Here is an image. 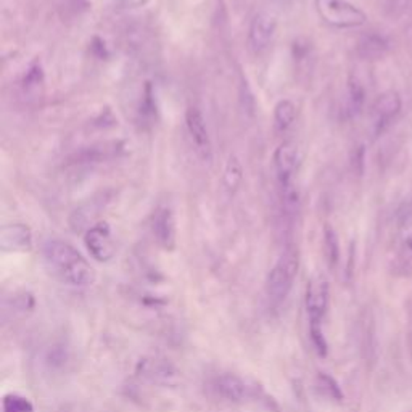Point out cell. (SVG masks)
Returning <instances> with one entry per match:
<instances>
[{
    "mask_svg": "<svg viewBox=\"0 0 412 412\" xmlns=\"http://www.w3.org/2000/svg\"><path fill=\"white\" fill-rule=\"evenodd\" d=\"M44 259L52 274L66 286L89 287L95 282V269L75 246L63 240L45 242Z\"/></svg>",
    "mask_w": 412,
    "mask_h": 412,
    "instance_id": "6da1fadb",
    "label": "cell"
},
{
    "mask_svg": "<svg viewBox=\"0 0 412 412\" xmlns=\"http://www.w3.org/2000/svg\"><path fill=\"white\" fill-rule=\"evenodd\" d=\"M300 269L298 248L287 246L278 256L274 268L266 278V292L274 303H281L288 296Z\"/></svg>",
    "mask_w": 412,
    "mask_h": 412,
    "instance_id": "7a4b0ae2",
    "label": "cell"
},
{
    "mask_svg": "<svg viewBox=\"0 0 412 412\" xmlns=\"http://www.w3.org/2000/svg\"><path fill=\"white\" fill-rule=\"evenodd\" d=\"M314 9L322 23L335 29H354L364 26L367 15L348 0H314Z\"/></svg>",
    "mask_w": 412,
    "mask_h": 412,
    "instance_id": "3957f363",
    "label": "cell"
},
{
    "mask_svg": "<svg viewBox=\"0 0 412 412\" xmlns=\"http://www.w3.org/2000/svg\"><path fill=\"white\" fill-rule=\"evenodd\" d=\"M330 288L324 276L313 277L306 288V311L309 325H322V319L329 309Z\"/></svg>",
    "mask_w": 412,
    "mask_h": 412,
    "instance_id": "277c9868",
    "label": "cell"
},
{
    "mask_svg": "<svg viewBox=\"0 0 412 412\" xmlns=\"http://www.w3.org/2000/svg\"><path fill=\"white\" fill-rule=\"evenodd\" d=\"M277 31V20L268 11H259L253 16L248 28V47L254 55H261L271 45Z\"/></svg>",
    "mask_w": 412,
    "mask_h": 412,
    "instance_id": "5b68a950",
    "label": "cell"
},
{
    "mask_svg": "<svg viewBox=\"0 0 412 412\" xmlns=\"http://www.w3.org/2000/svg\"><path fill=\"white\" fill-rule=\"evenodd\" d=\"M84 245H86L90 256L99 263L112 261L114 251H116L108 222H97L95 226L87 229V232L84 234Z\"/></svg>",
    "mask_w": 412,
    "mask_h": 412,
    "instance_id": "8992f818",
    "label": "cell"
},
{
    "mask_svg": "<svg viewBox=\"0 0 412 412\" xmlns=\"http://www.w3.org/2000/svg\"><path fill=\"white\" fill-rule=\"evenodd\" d=\"M272 163L282 192L293 189V175L298 166V147L293 142H282L274 151Z\"/></svg>",
    "mask_w": 412,
    "mask_h": 412,
    "instance_id": "52a82bcc",
    "label": "cell"
},
{
    "mask_svg": "<svg viewBox=\"0 0 412 412\" xmlns=\"http://www.w3.org/2000/svg\"><path fill=\"white\" fill-rule=\"evenodd\" d=\"M403 102L396 90H386L375 99L372 105V129L375 136H380L401 112Z\"/></svg>",
    "mask_w": 412,
    "mask_h": 412,
    "instance_id": "ba28073f",
    "label": "cell"
},
{
    "mask_svg": "<svg viewBox=\"0 0 412 412\" xmlns=\"http://www.w3.org/2000/svg\"><path fill=\"white\" fill-rule=\"evenodd\" d=\"M185 127L189 132L192 143L195 145L197 153L200 158L210 161L213 158V147H211V139L208 132V126L203 113L197 107H189L185 112Z\"/></svg>",
    "mask_w": 412,
    "mask_h": 412,
    "instance_id": "9c48e42d",
    "label": "cell"
},
{
    "mask_svg": "<svg viewBox=\"0 0 412 412\" xmlns=\"http://www.w3.org/2000/svg\"><path fill=\"white\" fill-rule=\"evenodd\" d=\"M0 250L4 253H28L33 250V232L26 224H7L0 229Z\"/></svg>",
    "mask_w": 412,
    "mask_h": 412,
    "instance_id": "30bf717a",
    "label": "cell"
},
{
    "mask_svg": "<svg viewBox=\"0 0 412 412\" xmlns=\"http://www.w3.org/2000/svg\"><path fill=\"white\" fill-rule=\"evenodd\" d=\"M153 234L160 246L166 251H173L178 244V226L171 208L160 206L153 215Z\"/></svg>",
    "mask_w": 412,
    "mask_h": 412,
    "instance_id": "8fae6325",
    "label": "cell"
},
{
    "mask_svg": "<svg viewBox=\"0 0 412 412\" xmlns=\"http://www.w3.org/2000/svg\"><path fill=\"white\" fill-rule=\"evenodd\" d=\"M216 390L230 403L244 401L248 395V386L244 380L234 374H224L216 380Z\"/></svg>",
    "mask_w": 412,
    "mask_h": 412,
    "instance_id": "7c38bea8",
    "label": "cell"
},
{
    "mask_svg": "<svg viewBox=\"0 0 412 412\" xmlns=\"http://www.w3.org/2000/svg\"><path fill=\"white\" fill-rule=\"evenodd\" d=\"M139 372L143 375L145 379L151 381H158V384H171V380L175 377V372L173 366H169L165 361L158 359H143L139 362Z\"/></svg>",
    "mask_w": 412,
    "mask_h": 412,
    "instance_id": "4fadbf2b",
    "label": "cell"
},
{
    "mask_svg": "<svg viewBox=\"0 0 412 412\" xmlns=\"http://www.w3.org/2000/svg\"><path fill=\"white\" fill-rule=\"evenodd\" d=\"M398 256L403 268L412 271V215L406 216L399 226Z\"/></svg>",
    "mask_w": 412,
    "mask_h": 412,
    "instance_id": "5bb4252c",
    "label": "cell"
},
{
    "mask_svg": "<svg viewBox=\"0 0 412 412\" xmlns=\"http://www.w3.org/2000/svg\"><path fill=\"white\" fill-rule=\"evenodd\" d=\"M389 40H386L381 34H366L364 38L359 40L357 44V52H359L361 57L369 58V60H375V58H381L389 52Z\"/></svg>",
    "mask_w": 412,
    "mask_h": 412,
    "instance_id": "9a60e30c",
    "label": "cell"
},
{
    "mask_svg": "<svg viewBox=\"0 0 412 412\" xmlns=\"http://www.w3.org/2000/svg\"><path fill=\"white\" fill-rule=\"evenodd\" d=\"M242 183H244V166H242L237 155H230L226 168H224L222 184L229 192V195H234L240 189Z\"/></svg>",
    "mask_w": 412,
    "mask_h": 412,
    "instance_id": "2e32d148",
    "label": "cell"
},
{
    "mask_svg": "<svg viewBox=\"0 0 412 412\" xmlns=\"http://www.w3.org/2000/svg\"><path fill=\"white\" fill-rule=\"evenodd\" d=\"M296 119V105L288 99L278 100L274 107V124L278 132H286Z\"/></svg>",
    "mask_w": 412,
    "mask_h": 412,
    "instance_id": "e0dca14e",
    "label": "cell"
},
{
    "mask_svg": "<svg viewBox=\"0 0 412 412\" xmlns=\"http://www.w3.org/2000/svg\"><path fill=\"white\" fill-rule=\"evenodd\" d=\"M366 102V90L362 87V84L349 77L348 81V97H347V114L349 118H356L357 114H361L362 108H364Z\"/></svg>",
    "mask_w": 412,
    "mask_h": 412,
    "instance_id": "ac0fdd59",
    "label": "cell"
},
{
    "mask_svg": "<svg viewBox=\"0 0 412 412\" xmlns=\"http://www.w3.org/2000/svg\"><path fill=\"white\" fill-rule=\"evenodd\" d=\"M324 251L330 268H337L338 261H340V242H338L335 229L330 224H325L324 226Z\"/></svg>",
    "mask_w": 412,
    "mask_h": 412,
    "instance_id": "d6986e66",
    "label": "cell"
},
{
    "mask_svg": "<svg viewBox=\"0 0 412 412\" xmlns=\"http://www.w3.org/2000/svg\"><path fill=\"white\" fill-rule=\"evenodd\" d=\"M2 412H36L34 404L20 393H7L2 399Z\"/></svg>",
    "mask_w": 412,
    "mask_h": 412,
    "instance_id": "ffe728a7",
    "label": "cell"
},
{
    "mask_svg": "<svg viewBox=\"0 0 412 412\" xmlns=\"http://www.w3.org/2000/svg\"><path fill=\"white\" fill-rule=\"evenodd\" d=\"M45 81V75H44V68H42L40 62H33L29 65V68L26 71V75L23 77V87L26 89V92H31V90H36L44 86Z\"/></svg>",
    "mask_w": 412,
    "mask_h": 412,
    "instance_id": "44dd1931",
    "label": "cell"
},
{
    "mask_svg": "<svg viewBox=\"0 0 412 412\" xmlns=\"http://www.w3.org/2000/svg\"><path fill=\"white\" fill-rule=\"evenodd\" d=\"M318 385H319V389L320 391L324 393V395H327L329 398L332 399H335V401H343V391L340 389V385L337 384V380L330 377L329 374H325V372H320L318 375Z\"/></svg>",
    "mask_w": 412,
    "mask_h": 412,
    "instance_id": "7402d4cb",
    "label": "cell"
},
{
    "mask_svg": "<svg viewBox=\"0 0 412 412\" xmlns=\"http://www.w3.org/2000/svg\"><path fill=\"white\" fill-rule=\"evenodd\" d=\"M309 337H311L313 347L318 351V354L320 357H325L327 351H329V345H327V340L324 337L322 325H309Z\"/></svg>",
    "mask_w": 412,
    "mask_h": 412,
    "instance_id": "603a6c76",
    "label": "cell"
},
{
    "mask_svg": "<svg viewBox=\"0 0 412 412\" xmlns=\"http://www.w3.org/2000/svg\"><path fill=\"white\" fill-rule=\"evenodd\" d=\"M150 2V0H123V7L124 9H141L145 7Z\"/></svg>",
    "mask_w": 412,
    "mask_h": 412,
    "instance_id": "cb8c5ba5",
    "label": "cell"
}]
</instances>
